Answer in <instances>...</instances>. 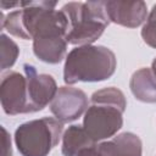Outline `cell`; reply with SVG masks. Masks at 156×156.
I'll return each instance as SVG.
<instances>
[{"label": "cell", "mask_w": 156, "mask_h": 156, "mask_svg": "<svg viewBox=\"0 0 156 156\" xmlns=\"http://www.w3.org/2000/svg\"><path fill=\"white\" fill-rule=\"evenodd\" d=\"M126 106V96L117 88L108 87L95 91L84 113L85 132L95 143L113 136L122 128Z\"/></svg>", "instance_id": "1"}, {"label": "cell", "mask_w": 156, "mask_h": 156, "mask_svg": "<svg viewBox=\"0 0 156 156\" xmlns=\"http://www.w3.org/2000/svg\"><path fill=\"white\" fill-rule=\"evenodd\" d=\"M113 51L102 45H82L72 49L65 60L63 80L72 85L78 82H101L116 71Z\"/></svg>", "instance_id": "2"}, {"label": "cell", "mask_w": 156, "mask_h": 156, "mask_svg": "<svg viewBox=\"0 0 156 156\" xmlns=\"http://www.w3.org/2000/svg\"><path fill=\"white\" fill-rule=\"evenodd\" d=\"M61 10L68 20L67 43L73 45H91L110 24L105 1H73L63 5Z\"/></svg>", "instance_id": "3"}, {"label": "cell", "mask_w": 156, "mask_h": 156, "mask_svg": "<svg viewBox=\"0 0 156 156\" xmlns=\"http://www.w3.org/2000/svg\"><path fill=\"white\" fill-rule=\"evenodd\" d=\"M63 123L52 117L28 121L17 127L15 144L22 156H48L58 144Z\"/></svg>", "instance_id": "4"}, {"label": "cell", "mask_w": 156, "mask_h": 156, "mask_svg": "<svg viewBox=\"0 0 156 156\" xmlns=\"http://www.w3.org/2000/svg\"><path fill=\"white\" fill-rule=\"evenodd\" d=\"M0 101L2 110L7 115L30 113L26 76L18 72L7 73L1 80Z\"/></svg>", "instance_id": "5"}, {"label": "cell", "mask_w": 156, "mask_h": 156, "mask_svg": "<svg viewBox=\"0 0 156 156\" xmlns=\"http://www.w3.org/2000/svg\"><path fill=\"white\" fill-rule=\"evenodd\" d=\"M23 69L27 79L29 111L30 113L41 111L55 98L58 90L57 84L52 78V76L45 73H38L35 67L32 65L24 63Z\"/></svg>", "instance_id": "6"}, {"label": "cell", "mask_w": 156, "mask_h": 156, "mask_svg": "<svg viewBox=\"0 0 156 156\" xmlns=\"http://www.w3.org/2000/svg\"><path fill=\"white\" fill-rule=\"evenodd\" d=\"M88 108L85 93L73 87H60L55 98L50 102V111L62 123H68L79 118Z\"/></svg>", "instance_id": "7"}, {"label": "cell", "mask_w": 156, "mask_h": 156, "mask_svg": "<svg viewBox=\"0 0 156 156\" xmlns=\"http://www.w3.org/2000/svg\"><path fill=\"white\" fill-rule=\"evenodd\" d=\"M105 9L110 18V22L128 28H136L140 24H143L144 21H146L147 18L146 4L141 0H110L105 1Z\"/></svg>", "instance_id": "8"}, {"label": "cell", "mask_w": 156, "mask_h": 156, "mask_svg": "<svg viewBox=\"0 0 156 156\" xmlns=\"http://www.w3.org/2000/svg\"><path fill=\"white\" fill-rule=\"evenodd\" d=\"M129 88L134 98L139 101L156 102V77L151 68L143 67L132 74Z\"/></svg>", "instance_id": "9"}, {"label": "cell", "mask_w": 156, "mask_h": 156, "mask_svg": "<svg viewBox=\"0 0 156 156\" xmlns=\"http://www.w3.org/2000/svg\"><path fill=\"white\" fill-rule=\"evenodd\" d=\"M95 141L85 132L84 127L78 124L69 126L62 135L61 152L63 156H77L79 151L93 145Z\"/></svg>", "instance_id": "10"}, {"label": "cell", "mask_w": 156, "mask_h": 156, "mask_svg": "<svg viewBox=\"0 0 156 156\" xmlns=\"http://www.w3.org/2000/svg\"><path fill=\"white\" fill-rule=\"evenodd\" d=\"M118 156H141V140L140 138L130 132H124L113 138Z\"/></svg>", "instance_id": "11"}, {"label": "cell", "mask_w": 156, "mask_h": 156, "mask_svg": "<svg viewBox=\"0 0 156 156\" xmlns=\"http://www.w3.org/2000/svg\"><path fill=\"white\" fill-rule=\"evenodd\" d=\"M20 54V49L17 44L10 39L6 34H1L0 37V55H1V69L11 68Z\"/></svg>", "instance_id": "12"}, {"label": "cell", "mask_w": 156, "mask_h": 156, "mask_svg": "<svg viewBox=\"0 0 156 156\" xmlns=\"http://www.w3.org/2000/svg\"><path fill=\"white\" fill-rule=\"evenodd\" d=\"M77 156H118V149L115 140L94 143L93 145L79 151Z\"/></svg>", "instance_id": "13"}, {"label": "cell", "mask_w": 156, "mask_h": 156, "mask_svg": "<svg viewBox=\"0 0 156 156\" xmlns=\"http://www.w3.org/2000/svg\"><path fill=\"white\" fill-rule=\"evenodd\" d=\"M141 38L149 46L156 49V4L152 6V10L147 16L146 22L143 26Z\"/></svg>", "instance_id": "14"}, {"label": "cell", "mask_w": 156, "mask_h": 156, "mask_svg": "<svg viewBox=\"0 0 156 156\" xmlns=\"http://www.w3.org/2000/svg\"><path fill=\"white\" fill-rule=\"evenodd\" d=\"M1 132H2V151H1V156H11L12 155V149H11V138L10 134L7 133V130L1 127Z\"/></svg>", "instance_id": "15"}, {"label": "cell", "mask_w": 156, "mask_h": 156, "mask_svg": "<svg viewBox=\"0 0 156 156\" xmlns=\"http://www.w3.org/2000/svg\"><path fill=\"white\" fill-rule=\"evenodd\" d=\"M151 69H152V72H154V74H155V77H156V57L154 58V61H152V63H151Z\"/></svg>", "instance_id": "16"}]
</instances>
